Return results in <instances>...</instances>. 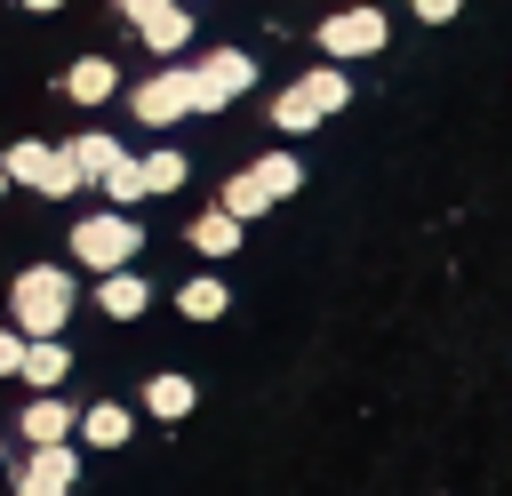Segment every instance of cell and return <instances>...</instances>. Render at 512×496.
Instances as JSON below:
<instances>
[{
    "label": "cell",
    "mask_w": 512,
    "mask_h": 496,
    "mask_svg": "<svg viewBox=\"0 0 512 496\" xmlns=\"http://www.w3.org/2000/svg\"><path fill=\"white\" fill-rule=\"evenodd\" d=\"M8 312H16V328H24V336H56V328L72 320V272H56V264H32V272H16V288H8Z\"/></svg>",
    "instance_id": "1"
},
{
    "label": "cell",
    "mask_w": 512,
    "mask_h": 496,
    "mask_svg": "<svg viewBox=\"0 0 512 496\" xmlns=\"http://www.w3.org/2000/svg\"><path fill=\"white\" fill-rule=\"evenodd\" d=\"M136 248H144V232H136L128 208H104V216H80V224H72V256H80L88 272H112V264H128Z\"/></svg>",
    "instance_id": "2"
},
{
    "label": "cell",
    "mask_w": 512,
    "mask_h": 496,
    "mask_svg": "<svg viewBox=\"0 0 512 496\" xmlns=\"http://www.w3.org/2000/svg\"><path fill=\"white\" fill-rule=\"evenodd\" d=\"M384 48H392L384 8H336L320 24V56H336V64H360V56H384Z\"/></svg>",
    "instance_id": "3"
},
{
    "label": "cell",
    "mask_w": 512,
    "mask_h": 496,
    "mask_svg": "<svg viewBox=\"0 0 512 496\" xmlns=\"http://www.w3.org/2000/svg\"><path fill=\"white\" fill-rule=\"evenodd\" d=\"M184 72H192V112H224L232 96H248V88H256V64H248L240 48H216V56L184 64Z\"/></svg>",
    "instance_id": "4"
},
{
    "label": "cell",
    "mask_w": 512,
    "mask_h": 496,
    "mask_svg": "<svg viewBox=\"0 0 512 496\" xmlns=\"http://www.w3.org/2000/svg\"><path fill=\"white\" fill-rule=\"evenodd\" d=\"M128 104H136V120H144V128H168V120H184V112H192V72H184V64H160Z\"/></svg>",
    "instance_id": "5"
},
{
    "label": "cell",
    "mask_w": 512,
    "mask_h": 496,
    "mask_svg": "<svg viewBox=\"0 0 512 496\" xmlns=\"http://www.w3.org/2000/svg\"><path fill=\"white\" fill-rule=\"evenodd\" d=\"M72 480H80V456H72L64 440H40V448L16 464V496H72Z\"/></svg>",
    "instance_id": "6"
},
{
    "label": "cell",
    "mask_w": 512,
    "mask_h": 496,
    "mask_svg": "<svg viewBox=\"0 0 512 496\" xmlns=\"http://www.w3.org/2000/svg\"><path fill=\"white\" fill-rule=\"evenodd\" d=\"M120 16L144 32V48H160V56H176L184 40H192V16H184V0H120Z\"/></svg>",
    "instance_id": "7"
},
{
    "label": "cell",
    "mask_w": 512,
    "mask_h": 496,
    "mask_svg": "<svg viewBox=\"0 0 512 496\" xmlns=\"http://www.w3.org/2000/svg\"><path fill=\"white\" fill-rule=\"evenodd\" d=\"M240 176L256 184V200H264V208H280L288 192H304V160H296V152H264V160H256V168H240Z\"/></svg>",
    "instance_id": "8"
},
{
    "label": "cell",
    "mask_w": 512,
    "mask_h": 496,
    "mask_svg": "<svg viewBox=\"0 0 512 496\" xmlns=\"http://www.w3.org/2000/svg\"><path fill=\"white\" fill-rule=\"evenodd\" d=\"M296 96H304V104H312V112L328 120V112H344V104H352V72H344V64L328 56V64H312V72L296 80Z\"/></svg>",
    "instance_id": "9"
},
{
    "label": "cell",
    "mask_w": 512,
    "mask_h": 496,
    "mask_svg": "<svg viewBox=\"0 0 512 496\" xmlns=\"http://www.w3.org/2000/svg\"><path fill=\"white\" fill-rule=\"evenodd\" d=\"M144 304H152V288H144L128 264H112V272L96 280V312H104V320H136Z\"/></svg>",
    "instance_id": "10"
},
{
    "label": "cell",
    "mask_w": 512,
    "mask_h": 496,
    "mask_svg": "<svg viewBox=\"0 0 512 496\" xmlns=\"http://www.w3.org/2000/svg\"><path fill=\"white\" fill-rule=\"evenodd\" d=\"M112 88H120V72H112L104 56H80V64L64 72V96H72V104H104Z\"/></svg>",
    "instance_id": "11"
},
{
    "label": "cell",
    "mask_w": 512,
    "mask_h": 496,
    "mask_svg": "<svg viewBox=\"0 0 512 496\" xmlns=\"http://www.w3.org/2000/svg\"><path fill=\"white\" fill-rule=\"evenodd\" d=\"M64 368H72V360H64V344H56V336H24V360H16V376H24V384H64Z\"/></svg>",
    "instance_id": "12"
},
{
    "label": "cell",
    "mask_w": 512,
    "mask_h": 496,
    "mask_svg": "<svg viewBox=\"0 0 512 496\" xmlns=\"http://www.w3.org/2000/svg\"><path fill=\"white\" fill-rule=\"evenodd\" d=\"M64 152H72L80 184H104V176H112V160H120V144H112V136H96V128H88V136H72Z\"/></svg>",
    "instance_id": "13"
},
{
    "label": "cell",
    "mask_w": 512,
    "mask_h": 496,
    "mask_svg": "<svg viewBox=\"0 0 512 496\" xmlns=\"http://www.w3.org/2000/svg\"><path fill=\"white\" fill-rule=\"evenodd\" d=\"M240 232H248V224H240V216H224V208L192 216V248H200V256H232V248H240Z\"/></svg>",
    "instance_id": "14"
},
{
    "label": "cell",
    "mask_w": 512,
    "mask_h": 496,
    "mask_svg": "<svg viewBox=\"0 0 512 496\" xmlns=\"http://www.w3.org/2000/svg\"><path fill=\"white\" fill-rule=\"evenodd\" d=\"M24 440H32V448H40V440H72V408H64V400H48V392H40V400H24Z\"/></svg>",
    "instance_id": "15"
},
{
    "label": "cell",
    "mask_w": 512,
    "mask_h": 496,
    "mask_svg": "<svg viewBox=\"0 0 512 496\" xmlns=\"http://www.w3.org/2000/svg\"><path fill=\"white\" fill-rule=\"evenodd\" d=\"M144 408H152L160 424L192 416V376H152V384H144Z\"/></svg>",
    "instance_id": "16"
},
{
    "label": "cell",
    "mask_w": 512,
    "mask_h": 496,
    "mask_svg": "<svg viewBox=\"0 0 512 496\" xmlns=\"http://www.w3.org/2000/svg\"><path fill=\"white\" fill-rule=\"evenodd\" d=\"M224 304H232L224 280H184V288H176V312H184V320H224Z\"/></svg>",
    "instance_id": "17"
},
{
    "label": "cell",
    "mask_w": 512,
    "mask_h": 496,
    "mask_svg": "<svg viewBox=\"0 0 512 496\" xmlns=\"http://www.w3.org/2000/svg\"><path fill=\"white\" fill-rule=\"evenodd\" d=\"M72 432H88L96 448H120V440H128V408H112V400H96L88 416H72Z\"/></svg>",
    "instance_id": "18"
},
{
    "label": "cell",
    "mask_w": 512,
    "mask_h": 496,
    "mask_svg": "<svg viewBox=\"0 0 512 496\" xmlns=\"http://www.w3.org/2000/svg\"><path fill=\"white\" fill-rule=\"evenodd\" d=\"M272 128H288V136H312V128H320V112H312L296 88H280V96H272Z\"/></svg>",
    "instance_id": "19"
},
{
    "label": "cell",
    "mask_w": 512,
    "mask_h": 496,
    "mask_svg": "<svg viewBox=\"0 0 512 496\" xmlns=\"http://www.w3.org/2000/svg\"><path fill=\"white\" fill-rule=\"evenodd\" d=\"M0 176H8V184H32V192H40V176H48V144H16V152L0 160Z\"/></svg>",
    "instance_id": "20"
},
{
    "label": "cell",
    "mask_w": 512,
    "mask_h": 496,
    "mask_svg": "<svg viewBox=\"0 0 512 496\" xmlns=\"http://www.w3.org/2000/svg\"><path fill=\"white\" fill-rule=\"evenodd\" d=\"M104 192H112V200H120V208H136V200H152V192H144V168H136V160H128V152H120V160H112V176H104Z\"/></svg>",
    "instance_id": "21"
},
{
    "label": "cell",
    "mask_w": 512,
    "mask_h": 496,
    "mask_svg": "<svg viewBox=\"0 0 512 496\" xmlns=\"http://www.w3.org/2000/svg\"><path fill=\"white\" fill-rule=\"evenodd\" d=\"M144 168V192H176L184 184V152H152V160H136Z\"/></svg>",
    "instance_id": "22"
},
{
    "label": "cell",
    "mask_w": 512,
    "mask_h": 496,
    "mask_svg": "<svg viewBox=\"0 0 512 496\" xmlns=\"http://www.w3.org/2000/svg\"><path fill=\"white\" fill-rule=\"evenodd\" d=\"M216 208H224V216H240V224H248V216H264V200H256V184H248V176H232Z\"/></svg>",
    "instance_id": "23"
},
{
    "label": "cell",
    "mask_w": 512,
    "mask_h": 496,
    "mask_svg": "<svg viewBox=\"0 0 512 496\" xmlns=\"http://www.w3.org/2000/svg\"><path fill=\"white\" fill-rule=\"evenodd\" d=\"M16 360H24V328H0V376H16Z\"/></svg>",
    "instance_id": "24"
},
{
    "label": "cell",
    "mask_w": 512,
    "mask_h": 496,
    "mask_svg": "<svg viewBox=\"0 0 512 496\" xmlns=\"http://www.w3.org/2000/svg\"><path fill=\"white\" fill-rule=\"evenodd\" d=\"M456 8H464V0H416V16H424V24H448Z\"/></svg>",
    "instance_id": "25"
},
{
    "label": "cell",
    "mask_w": 512,
    "mask_h": 496,
    "mask_svg": "<svg viewBox=\"0 0 512 496\" xmlns=\"http://www.w3.org/2000/svg\"><path fill=\"white\" fill-rule=\"evenodd\" d=\"M24 8H32V16H48V8H64V0H24Z\"/></svg>",
    "instance_id": "26"
},
{
    "label": "cell",
    "mask_w": 512,
    "mask_h": 496,
    "mask_svg": "<svg viewBox=\"0 0 512 496\" xmlns=\"http://www.w3.org/2000/svg\"><path fill=\"white\" fill-rule=\"evenodd\" d=\"M0 192H8V176H0Z\"/></svg>",
    "instance_id": "27"
}]
</instances>
